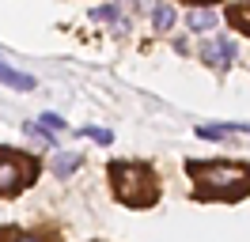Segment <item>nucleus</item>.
<instances>
[{"label": "nucleus", "instance_id": "nucleus-9", "mask_svg": "<svg viewBox=\"0 0 250 242\" xmlns=\"http://www.w3.org/2000/svg\"><path fill=\"white\" fill-rule=\"evenodd\" d=\"M91 19H95V23H118V19H122V8H118V4H103V8H91Z\"/></svg>", "mask_w": 250, "mask_h": 242}, {"label": "nucleus", "instance_id": "nucleus-10", "mask_svg": "<svg viewBox=\"0 0 250 242\" xmlns=\"http://www.w3.org/2000/svg\"><path fill=\"white\" fill-rule=\"evenodd\" d=\"M0 242H42L38 235H23V231H0Z\"/></svg>", "mask_w": 250, "mask_h": 242}, {"label": "nucleus", "instance_id": "nucleus-11", "mask_svg": "<svg viewBox=\"0 0 250 242\" xmlns=\"http://www.w3.org/2000/svg\"><path fill=\"white\" fill-rule=\"evenodd\" d=\"M23 133L31 136V140H42V144H46V140H49V133H46V129H42V125H38V121H27V125H23Z\"/></svg>", "mask_w": 250, "mask_h": 242}, {"label": "nucleus", "instance_id": "nucleus-1", "mask_svg": "<svg viewBox=\"0 0 250 242\" xmlns=\"http://www.w3.org/2000/svg\"><path fill=\"white\" fill-rule=\"evenodd\" d=\"M189 174H193V182L201 185L205 197H239L247 193L250 185V170L239 163H189L186 166Z\"/></svg>", "mask_w": 250, "mask_h": 242}, {"label": "nucleus", "instance_id": "nucleus-7", "mask_svg": "<svg viewBox=\"0 0 250 242\" xmlns=\"http://www.w3.org/2000/svg\"><path fill=\"white\" fill-rule=\"evenodd\" d=\"M152 27H156V30H171L174 27V8H171V4L152 8Z\"/></svg>", "mask_w": 250, "mask_h": 242}, {"label": "nucleus", "instance_id": "nucleus-6", "mask_svg": "<svg viewBox=\"0 0 250 242\" xmlns=\"http://www.w3.org/2000/svg\"><path fill=\"white\" fill-rule=\"evenodd\" d=\"M0 80H4L8 87H19V91H31V87H34V80H31V76L16 72V68H8V64H0Z\"/></svg>", "mask_w": 250, "mask_h": 242}, {"label": "nucleus", "instance_id": "nucleus-13", "mask_svg": "<svg viewBox=\"0 0 250 242\" xmlns=\"http://www.w3.org/2000/svg\"><path fill=\"white\" fill-rule=\"evenodd\" d=\"M197 136H201V140H224V129H212V125H201V129H197Z\"/></svg>", "mask_w": 250, "mask_h": 242}, {"label": "nucleus", "instance_id": "nucleus-3", "mask_svg": "<svg viewBox=\"0 0 250 242\" xmlns=\"http://www.w3.org/2000/svg\"><path fill=\"white\" fill-rule=\"evenodd\" d=\"M31 174H34V166L27 159H19V151H0V193L23 189Z\"/></svg>", "mask_w": 250, "mask_h": 242}, {"label": "nucleus", "instance_id": "nucleus-8", "mask_svg": "<svg viewBox=\"0 0 250 242\" xmlns=\"http://www.w3.org/2000/svg\"><path fill=\"white\" fill-rule=\"evenodd\" d=\"M76 166H80V155H72V151H68V155H53V174H57V178H68Z\"/></svg>", "mask_w": 250, "mask_h": 242}, {"label": "nucleus", "instance_id": "nucleus-4", "mask_svg": "<svg viewBox=\"0 0 250 242\" xmlns=\"http://www.w3.org/2000/svg\"><path fill=\"white\" fill-rule=\"evenodd\" d=\"M201 57L208 60V64H216V68H228V64L235 60V45H231V38H216V42H205Z\"/></svg>", "mask_w": 250, "mask_h": 242}, {"label": "nucleus", "instance_id": "nucleus-12", "mask_svg": "<svg viewBox=\"0 0 250 242\" xmlns=\"http://www.w3.org/2000/svg\"><path fill=\"white\" fill-rule=\"evenodd\" d=\"M38 125H42L46 133H57V129H64V121L57 118V114H42V118H38Z\"/></svg>", "mask_w": 250, "mask_h": 242}, {"label": "nucleus", "instance_id": "nucleus-2", "mask_svg": "<svg viewBox=\"0 0 250 242\" xmlns=\"http://www.w3.org/2000/svg\"><path fill=\"white\" fill-rule=\"evenodd\" d=\"M110 178L118 185V197L125 204H152L156 201V178L148 174V166L141 163H114Z\"/></svg>", "mask_w": 250, "mask_h": 242}, {"label": "nucleus", "instance_id": "nucleus-14", "mask_svg": "<svg viewBox=\"0 0 250 242\" xmlns=\"http://www.w3.org/2000/svg\"><path fill=\"white\" fill-rule=\"evenodd\" d=\"M83 136H87V140H99V144H110V140H114L106 129H83Z\"/></svg>", "mask_w": 250, "mask_h": 242}, {"label": "nucleus", "instance_id": "nucleus-5", "mask_svg": "<svg viewBox=\"0 0 250 242\" xmlns=\"http://www.w3.org/2000/svg\"><path fill=\"white\" fill-rule=\"evenodd\" d=\"M186 23L193 30H216V12H208V8H193V12H186Z\"/></svg>", "mask_w": 250, "mask_h": 242}]
</instances>
